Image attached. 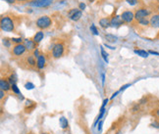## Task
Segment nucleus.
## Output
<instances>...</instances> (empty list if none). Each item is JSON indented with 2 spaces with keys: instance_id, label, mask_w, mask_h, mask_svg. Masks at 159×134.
<instances>
[{
  "instance_id": "nucleus-1",
  "label": "nucleus",
  "mask_w": 159,
  "mask_h": 134,
  "mask_svg": "<svg viewBox=\"0 0 159 134\" xmlns=\"http://www.w3.org/2000/svg\"><path fill=\"white\" fill-rule=\"evenodd\" d=\"M17 27L16 18L13 15H2L1 20H0V28L6 32H15Z\"/></svg>"
},
{
  "instance_id": "nucleus-2",
  "label": "nucleus",
  "mask_w": 159,
  "mask_h": 134,
  "mask_svg": "<svg viewBox=\"0 0 159 134\" xmlns=\"http://www.w3.org/2000/svg\"><path fill=\"white\" fill-rule=\"evenodd\" d=\"M35 26L40 30L47 29L52 26V19L49 16H41L36 20Z\"/></svg>"
},
{
  "instance_id": "nucleus-3",
  "label": "nucleus",
  "mask_w": 159,
  "mask_h": 134,
  "mask_svg": "<svg viewBox=\"0 0 159 134\" xmlns=\"http://www.w3.org/2000/svg\"><path fill=\"white\" fill-rule=\"evenodd\" d=\"M65 53V45L63 42H57L52 47L51 55L54 59H59L64 55Z\"/></svg>"
},
{
  "instance_id": "nucleus-4",
  "label": "nucleus",
  "mask_w": 159,
  "mask_h": 134,
  "mask_svg": "<svg viewBox=\"0 0 159 134\" xmlns=\"http://www.w3.org/2000/svg\"><path fill=\"white\" fill-rule=\"evenodd\" d=\"M151 16V11L149 9H146V8H139L134 11V20L137 22L140 21V20H143L146 19Z\"/></svg>"
},
{
  "instance_id": "nucleus-5",
  "label": "nucleus",
  "mask_w": 159,
  "mask_h": 134,
  "mask_svg": "<svg viewBox=\"0 0 159 134\" xmlns=\"http://www.w3.org/2000/svg\"><path fill=\"white\" fill-rule=\"evenodd\" d=\"M53 0H32L29 2V5L36 8H46L52 4Z\"/></svg>"
},
{
  "instance_id": "nucleus-6",
  "label": "nucleus",
  "mask_w": 159,
  "mask_h": 134,
  "mask_svg": "<svg viewBox=\"0 0 159 134\" xmlns=\"http://www.w3.org/2000/svg\"><path fill=\"white\" fill-rule=\"evenodd\" d=\"M26 51H27L26 46L24 45V43H22V44L14 45L13 48H12V50H11V53L15 57H22L23 55L26 53Z\"/></svg>"
},
{
  "instance_id": "nucleus-7",
  "label": "nucleus",
  "mask_w": 159,
  "mask_h": 134,
  "mask_svg": "<svg viewBox=\"0 0 159 134\" xmlns=\"http://www.w3.org/2000/svg\"><path fill=\"white\" fill-rule=\"evenodd\" d=\"M120 16L125 24H132L134 21V12H133L131 10L123 11Z\"/></svg>"
},
{
  "instance_id": "nucleus-8",
  "label": "nucleus",
  "mask_w": 159,
  "mask_h": 134,
  "mask_svg": "<svg viewBox=\"0 0 159 134\" xmlns=\"http://www.w3.org/2000/svg\"><path fill=\"white\" fill-rule=\"evenodd\" d=\"M83 16V12L80 10L79 8H74V9H71L68 12V18L71 21H74V22H78L80 19L82 18Z\"/></svg>"
},
{
  "instance_id": "nucleus-9",
  "label": "nucleus",
  "mask_w": 159,
  "mask_h": 134,
  "mask_svg": "<svg viewBox=\"0 0 159 134\" xmlns=\"http://www.w3.org/2000/svg\"><path fill=\"white\" fill-rule=\"evenodd\" d=\"M24 63L27 65L29 69H34V67H36V60L34 55H28V56H26Z\"/></svg>"
},
{
  "instance_id": "nucleus-10",
  "label": "nucleus",
  "mask_w": 159,
  "mask_h": 134,
  "mask_svg": "<svg viewBox=\"0 0 159 134\" xmlns=\"http://www.w3.org/2000/svg\"><path fill=\"white\" fill-rule=\"evenodd\" d=\"M45 66H46V57L44 54L41 53L36 58V68H38V70H43Z\"/></svg>"
},
{
  "instance_id": "nucleus-11",
  "label": "nucleus",
  "mask_w": 159,
  "mask_h": 134,
  "mask_svg": "<svg viewBox=\"0 0 159 134\" xmlns=\"http://www.w3.org/2000/svg\"><path fill=\"white\" fill-rule=\"evenodd\" d=\"M149 26L152 28H159V14L154 13L149 18Z\"/></svg>"
},
{
  "instance_id": "nucleus-12",
  "label": "nucleus",
  "mask_w": 159,
  "mask_h": 134,
  "mask_svg": "<svg viewBox=\"0 0 159 134\" xmlns=\"http://www.w3.org/2000/svg\"><path fill=\"white\" fill-rule=\"evenodd\" d=\"M124 22L122 20L121 16L116 15L113 18H111V27L112 28H120L122 25H124Z\"/></svg>"
},
{
  "instance_id": "nucleus-13",
  "label": "nucleus",
  "mask_w": 159,
  "mask_h": 134,
  "mask_svg": "<svg viewBox=\"0 0 159 134\" xmlns=\"http://www.w3.org/2000/svg\"><path fill=\"white\" fill-rule=\"evenodd\" d=\"M24 45L26 46L27 50H29V51H34L36 49V47H38V44H36L35 42L30 38L25 39V41H24Z\"/></svg>"
},
{
  "instance_id": "nucleus-14",
  "label": "nucleus",
  "mask_w": 159,
  "mask_h": 134,
  "mask_svg": "<svg viewBox=\"0 0 159 134\" xmlns=\"http://www.w3.org/2000/svg\"><path fill=\"white\" fill-rule=\"evenodd\" d=\"M11 86L12 85L10 84L8 80H6V78H1L0 80V88H1V90H4L5 92H8V91L11 90Z\"/></svg>"
},
{
  "instance_id": "nucleus-15",
  "label": "nucleus",
  "mask_w": 159,
  "mask_h": 134,
  "mask_svg": "<svg viewBox=\"0 0 159 134\" xmlns=\"http://www.w3.org/2000/svg\"><path fill=\"white\" fill-rule=\"evenodd\" d=\"M99 26L102 28H107L109 27H111V19L108 17L106 18H101L99 20Z\"/></svg>"
},
{
  "instance_id": "nucleus-16",
  "label": "nucleus",
  "mask_w": 159,
  "mask_h": 134,
  "mask_svg": "<svg viewBox=\"0 0 159 134\" xmlns=\"http://www.w3.org/2000/svg\"><path fill=\"white\" fill-rule=\"evenodd\" d=\"M43 37H44V33H43V32H42V30H39V32H35V34L33 36V40L35 42L36 44H39L40 42H41V40L43 39Z\"/></svg>"
},
{
  "instance_id": "nucleus-17",
  "label": "nucleus",
  "mask_w": 159,
  "mask_h": 134,
  "mask_svg": "<svg viewBox=\"0 0 159 134\" xmlns=\"http://www.w3.org/2000/svg\"><path fill=\"white\" fill-rule=\"evenodd\" d=\"M59 123H60V126L62 129H67L69 126V121L65 117H61L59 119Z\"/></svg>"
},
{
  "instance_id": "nucleus-18",
  "label": "nucleus",
  "mask_w": 159,
  "mask_h": 134,
  "mask_svg": "<svg viewBox=\"0 0 159 134\" xmlns=\"http://www.w3.org/2000/svg\"><path fill=\"white\" fill-rule=\"evenodd\" d=\"M134 53L138 54L139 56L143 57V58H148V57L149 56V53H148V51L142 50V49H136V50H134Z\"/></svg>"
},
{
  "instance_id": "nucleus-19",
  "label": "nucleus",
  "mask_w": 159,
  "mask_h": 134,
  "mask_svg": "<svg viewBox=\"0 0 159 134\" xmlns=\"http://www.w3.org/2000/svg\"><path fill=\"white\" fill-rule=\"evenodd\" d=\"M35 107V103L34 102H33V101H30V100H27L26 101V106H25V110L27 112H29L28 110H33L34 108Z\"/></svg>"
},
{
  "instance_id": "nucleus-20",
  "label": "nucleus",
  "mask_w": 159,
  "mask_h": 134,
  "mask_svg": "<svg viewBox=\"0 0 159 134\" xmlns=\"http://www.w3.org/2000/svg\"><path fill=\"white\" fill-rule=\"evenodd\" d=\"M138 23H139V25L142 26V27H148L149 26V19L148 18H146V19L139 21Z\"/></svg>"
},
{
  "instance_id": "nucleus-21",
  "label": "nucleus",
  "mask_w": 159,
  "mask_h": 134,
  "mask_svg": "<svg viewBox=\"0 0 159 134\" xmlns=\"http://www.w3.org/2000/svg\"><path fill=\"white\" fill-rule=\"evenodd\" d=\"M100 51H101V56H102V58L104 59V61H105L106 63H108V53L105 52V50H104V48H103V46L100 47Z\"/></svg>"
},
{
  "instance_id": "nucleus-22",
  "label": "nucleus",
  "mask_w": 159,
  "mask_h": 134,
  "mask_svg": "<svg viewBox=\"0 0 159 134\" xmlns=\"http://www.w3.org/2000/svg\"><path fill=\"white\" fill-rule=\"evenodd\" d=\"M11 41H12V43H14L15 45L22 44L23 43V38L22 37H12Z\"/></svg>"
},
{
  "instance_id": "nucleus-23",
  "label": "nucleus",
  "mask_w": 159,
  "mask_h": 134,
  "mask_svg": "<svg viewBox=\"0 0 159 134\" xmlns=\"http://www.w3.org/2000/svg\"><path fill=\"white\" fill-rule=\"evenodd\" d=\"M8 81L10 82L11 85H12V84H16V83H17V76H16V75H15V74L11 75V76L8 77Z\"/></svg>"
},
{
  "instance_id": "nucleus-24",
  "label": "nucleus",
  "mask_w": 159,
  "mask_h": 134,
  "mask_svg": "<svg viewBox=\"0 0 159 134\" xmlns=\"http://www.w3.org/2000/svg\"><path fill=\"white\" fill-rule=\"evenodd\" d=\"M105 38L109 42H115L116 40H117V37H116L115 35H112V34H106L105 35Z\"/></svg>"
},
{
  "instance_id": "nucleus-25",
  "label": "nucleus",
  "mask_w": 159,
  "mask_h": 134,
  "mask_svg": "<svg viewBox=\"0 0 159 134\" xmlns=\"http://www.w3.org/2000/svg\"><path fill=\"white\" fill-rule=\"evenodd\" d=\"M11 90L13 91V92L17 95H20L21 92H20V90H19V87L17 86V84H12V86H11Z\"/></svg>"
},
{
  "instance_id": "nucleus-26",
  "label": "nucleus",
  "mask_w": 159,
  "mask_h": 134,
  "mask_svg": "<svg viewBox=\"0 0 159 134\" xmlns=\"http://www.w3.org/2000/svg\"><path fill=\"white\" fill-rule=\"evenodd\" d=\"M11 43H12L11 39H8V38H4V39H3V44H4L5 47L10 48V47H11Z\"/></svg>"
},
{
  "instance_id": "nucleus-27",
  "label": "nucleus",
  "mask_w": 159,
  "mask_h": 134,
  "mask_svg": "<svg viewBox=\"0 0 159 134\" xmlns=\"http://www.w3.org/2000/svg\"><path fill=\"white\" fill-rule=\"evenodd\" d=\"M25 87H26V89H28V90H32V89L34 88V84L32 83V82H27V83L25 84Z\"/></svg>"
},
{
  "instance_id": "nucleus-28",
  "label": "nucleus",
  "mask_w": 159,
  "mask_h": 134,
  "mask_svg": "<svg viewBox=\"0 0 159 134\" xmlns=\"http://www.w3.org/2000/svg\"><path fill=\"white\" fill-rule=\"evenodd\" d=\"M90 30H91V32H93L94 35H98V30H97V28H96V27L94 25H91Z\"/></svg>"
},
{
  "instance_id": "nucleus-29",
  "label": "nucleus",
  "mask_w": 159,
  "mask_h": 134,
  "mask_svg": "<svg viewBox=\"0 0 159 134\" xmlns=\"http://www.w3.org/2000/svg\"><path fill=\"white\" fill-rule=\"evenodd\" d=\"M150 126L155 127V128H159V119H155L153 123L150 124Z\"/></svg>"
},
{
  "instance_id": "nucleus-30",
  "label": "nucleus",
  "mask_w": 159,
  "mask_h": 134,
  "mask_svg": "<svg viewBox=\"0 0 159 134\" xmlns=\"http://www.w3.org/2000/svg\"><path fill=\"white\" fill-rule=\"evenodd\" d=\"M126 1L132 6H134V5H137L139 3V0H126Z\"/></svg>"
},
{
  "instance_id": "nucleus-31",
  "label": "nucleus",
  "mask_w": 159,
  "mask_h": 134,
  "mask_svg": "<svg viewBox=\"0 0 159 134\" xmlns=\"http://www.w3.org/2000/svg\"><path fill=\"white\" fill-rule=\"evenodd\" d=\"M40 54H41V53H39V50L38 49V48H36L35 50H34V53H33V55H34V56L35 58H38Z\"/></svg>"
},
{
  "instance_id": "nucleus-32",
  "label": "nucleus",
  "mask_w": 159,
  "mask_h": 134,
  "mask_svg": "<svg viewBox=\"0 0 159 134\" xmlns=\"http://www.w3.org/2000/svg\"><path fill=\"white\" fill-rule=\"evenodd\" d=\"M153 115L156 118V119H159V108L154 110V112H153Z\"/></svg>"
},
{
  "instance_id": "nucleus-33",
  "label": "nucleus",
  "mask_w": 159,
  "mask_h": 134,
  "mask_svg": "<svg viewBox=\"0 0 159 134\" xmlns=\"http://www.w3.org/2000/svg\"><path fill=\"white\" fill-rule=\"evenodd\" d=\"M79 9L81 10V11H84L85 9V4L84 2H81L79 4Z\"/></svg>"
},
{
  "instance_id": "nucleus-34",
  "label": "nucleus",
  "mask_w": 159,
  "mask_h": 134,
  "mask_svg": "<svg viewBox=\"0 0 159 134\" xmlns=\"http://www.w3.org/2000/svg\"><path fill=\"white\" fill-rule=\"evenodd\" d=\"M4 95H5V91L4 90H1V91H0V99H3L4 98Z\"/></svg>"
},
{
  "instance_id": "nucleus-35",
  "label": "nucleus",
  "mask_w": 159,
  "mask_h": 134,
  "mask_svg": "<svg viewBox=\"0 0 159 134\" xmlns=\"http://www.w3.org/2000/svg\"><path fill=\"white\" fill-rule=\"evenodd\" d=\"M3 1H5V2H7V3H9V4H14L17 0H3Z\"/></svg>"
},
{
  "instance_id": "nucleus-36",
  "label": "nucleus",
  "mask_w": 159,
  "mask_h": 134,
  "mask_svg": "<svg viewBox=\"0 0 159 134\" xmlns=\"http://www.w3.org/2000/svg\"><path fill=\"white\" fill-rule=\"evenodd\" d=\"M148 53H149V54H153V55H157V56H159V53H158V52H155V51H152V50L148 51Z\"/></svg>"
},
{
  "instance_id": "nucleus-37",
  "label": "nucleus",
  "mask_w": 159,
  "mask_h": 134,
  "mask_svg": "<svg viewBox=\"0 0 159 134\" xmlns=\"http://www.w3.org/2000/svg\"><path fill=\"white\" fill-rule=\"evenodd\" d=\"M119 92H120V90H118V91H116V92H115V93H114V94L112 95V97H111V99H113V98H114V97H115V96H117V94H118Z\"/></svg>"
},
{
  "instance_id": "nucleus-38",
  "label": "nucleus",
  "mask_w": 159,
  "mask_h": 134,
  "mask_svg": "<svg viewBox=\"0 0 159 134\" xmlns=\"http://www.w3.org/2000/svg\"><path fill=\"white\" fill-rule=\"evenodd\" d=\"M156 10H157V13L159 14V2H158L157 5H156Z\"/></svg>"
},
{
  "instance_id": "nucleus-39",
  "label": "nucleus",
  "mask_w": 159,
  "mask_h": 134,
  "mask_svg": "<svg viewBox=\"0 0 159 134\" xmlns=\"http://www.w3.org/2000/svg\"><path fill=\"white\" fill-rule=\"evenodd\" d=\"M19 2H25V1H32V0H17Z\"/></svg>"
},
{
  "instance_id": "nucleus-40",
  "label": "nucleus",
  "mask_w": 159,
  "mask_h": 134,
  "mask_svg": "<svg viewBox=\"0 0 159 134\" xmlns=\"http://www.w3.org/2000/svg\"><path fill=\"white\" fill-rule=\"evenodd\" d=\"M156 39H159V30H158V32H157V35H156Z\"/></svg>"
},
{
  "instance_id": "nucleus-41",
  "label": "nucleus",
  "mask_w": 159,
  "mask_h": 134,
  "mask_svg": "<svg viewBox=\"0 0 159 134\" xmlns=\"http://www.w3.org/2000/svg\"><path fill=\"white\" fill-rule=\"evenodd\" d=\"M87 1H89V3H93V2H94L95 0H87Z\"/></svg>"
},
{
  "instance_id": "nucleus-42",
  "label": "nucleus",
  "mask_w": 159,
  "mask_h": 134,
  "mask_svg": "<svg viewBox=\"0 0 159 134\" xmlns=\"http://www.w3.org/2000/svg\"><path fill=\"white\" fill-rule=\"evenodd\" d=\"M40 134H48V133H46V132H42V133H40Z\"/></svg>"
},
{
  "instance_id": "nucleus-43",
  "label": "nucleus",
  "mask_w": 159,
  "mask_h": 134,
  "mask_svg": "<svg viewBox=\"0 0 159 134\" xmlns=\"http://www.w3.org/2000/svg\"><path fill=\"white\" fill-rule=\"evenodd\" d=\"M158 2H159V0H158Z\"/></svg>"
}]
</instances>
